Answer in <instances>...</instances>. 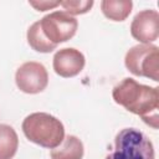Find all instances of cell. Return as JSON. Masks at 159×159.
<instances>
[{
    "label": "cell",
    "mask_w": 159,
    "mask_h": 159,
    "mask_svg": "<svg viewBox=\"0 0 159 159\" xmlns=\"http://www.w3.org/2000/svg\"><path fill=\"white\" fill-rule=\"evenodd\" d=\"M127 70L139 77L159 81V48L152 43H140L130 47L124 57Z\"/></svg>",
    "instance_id": "obj_4"
},
{
    "label": "cell",
    "mask_w": 159,
    "mask_h": 159,
    "mask_svg": "<svg viewBox=\"0 0 159 159\" xmlns=\"http://www.w3.org/2000/svg\"><path fill=\"white\" fill-rule=\"evenodd\" d=\"M130 35L142 43H150L159 37V14L157 10L145 9L139 11L132 24Z\"/></svg>",
    "instance_id": "obj_7"
},
{
    "label": "cell",
    "mask_w": 159,
    "mask_h": 159,
    "mask_svg": "<svg viewBox=\"0 0 159 159\" xmlns=\"http://www.w3.org/2000/svg\"><path fill=\"white\" fill-rule=\"evenodd\" d=\"M15 82L21 92L27 94H36L47 87L48 73L42 63L29 61L17 68L15 73Z\"/></svg>",
    "instance_id": "obj_6"
},
{
    "label": "cell",
    "mask_w": 159,
    "mask_h": 159,
    "mask_svg": "<svg viewBox=\"0 0 159 159\" xmlns=\"http://www.w3.org/2000/svg\"><path fill=\"white\" fill-rule=\"evenodd\" d=\"M86 65L84 55L73 47H65L58 50L52 61L53 71L56 75L63 78L75 77L78 73L82 72L83 67Z\"/></svg>",
    "instance_id": "obj_8"
},
{
    "label": "cell",
    "mask_w": 159,
    "mask_h": 159,
    "mask_svg": "<svg viewBox=\"0 0 159 159\" xmlns=\"http://www.w3.org/2000/svg\"><path fill=\"white\" fill-rule=\"evenodd\" d=\"M132 7L130 0H103L101 2L103 15L112 21H124L132 12Z\"/></svg>",
    "instance_id": "obj_10"
},
{
    "label": "cell",
    "mask_w": 159,
    "mask_h": 159,
    "mask_svg": "<svg viewBox=\"0 0 159 159\" xmlns=\"http://www.w3.org/2000/svg\"><path fill=\"white\" fill-rule=\"evenodd\" d=\"M21 128L30 142L47 149L58 147L65 138V127L62 122L55 116L45 112L29 114L24 119Z\"/></svg>",
    "instance_id": "obj_2"
},
{
    "label": "cell",
    "mask_w": 159,
    "mask_h": 159,
    "mask_svg": "<svg viewBox=\"0 0 159 159\" xmlns=\"http://www.w3.org/2000/svg\"><path fill=\"white\" fill-rule=\"evenodd\" d=\"M84 153L83 143L76 135H67L63 138L62 143L51 149V159H82Z\"/></svg>",
    "instance_id": "obj_9"
},
{
    "label": "cell",
    "mask_w": 159,
    "mask_h": 159,
    "mask_svg": "<svg viewBox=\"0 0 159 159\" xmlns=\"http://www.w3.org/2000/svg\"><path fill=\"white\" fill-rule=\"evenodd\" d=\"M43 35L55 45L72 39L77 31L78 21L66 11H53L39 20Z\"/></svg>",
    "instance_id": "obj_5"
},
{
    "label": "cell",
    "mask_w": 159,
    "mask_h": 159,
    "mask_svg": "<svg viewBox=\"0 0 159 159\" xmlns=\"http://www.w3.org/2000/svg\"><path fill=\"white\" fill-rule=\"evenodd\" d=\"M26 37H27V42L30 45V47L37 52H41V53H48L51 51H53L57 45L52 43L42 32L41 27H40V22L36 21L34 22L29 30H27V34H26Z\"/></svg>",
    "instance_id": "obj_12"
},
{
    "label": "cell",
    "mask_w": 159,
    "mask_h": 159,
    "mask_svg": "<svg viewBox=\"0 0 159 159\" xmlns=\"http://www.w3.org/2000/svg\"><path fill=\"white\" fill-rule=\"evenodd\" d=\"M31 6H34L37 11H46L53 9L60 5V1H29Z\"/></svg>",
    "instance_id": "obj_14"
},
{
    "label": "cell",
    "mask_w": 159,
    "mask_h": 159,
    "mask_svg": "<svg viewBox=\"0 0 159 159\" xmlns=\"http://www.w3.org/2000/svg\"><path fill=\"white\" fill-rule=\"evenodd\" d=\"M19 148V137L9 124H0V159H12Z\"/></svg>",
    "instance_id": "obj_11"
},
{
    "label": "cell",
    "mask_w": 159,
    "mask_h": 159,
    "mask_svg": "<svg viewBox=\"0 0 159 159\" xmlns=\"http://www.w3.org/2000/svg\"><path fill=\"white\" fill-rule=\"evenodd\" d=\"M60 5L71 16L86 14L93 6V0H65L60 1Z\"/></svg>",
    "instance_id": "obj_13"
},
{
    "label": "cell",
    "mask_w": 159,
    "mask_h": 159,
    "mask_svg": "<svg viewBox=\"0 0 159 159\" xmlns=\"http://www.w3.org/2000/svg\"><path fill=\"white\" fill-rule=\"evenodd\" d=\"M114 102L128 112L139 116L144 123L154 129L159 127V89L138 83L133 78H123L113 87Z\"/></svg>",
    "instance_id": "obj_1"
},
{
    "label": "cell",
    "mask_w": 159,
    "mask_h": 159,
    "mask_svg": "<svg viewBox=\"0 0 159 159\" xmlns=\"http://www.w3.org/2000/svg\"><path fill=\"white\" fill-rule=\"evenodd\" d=\"M106 159H155L152 140L139 129L123 128L114 138V149Z\"/></svg>",
    "instance_id": "obj_3"
}]
</instances>
